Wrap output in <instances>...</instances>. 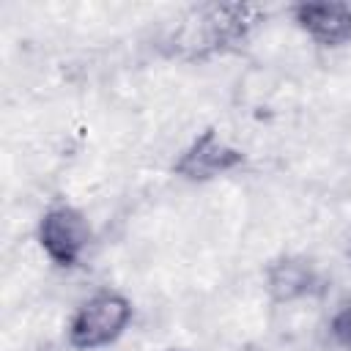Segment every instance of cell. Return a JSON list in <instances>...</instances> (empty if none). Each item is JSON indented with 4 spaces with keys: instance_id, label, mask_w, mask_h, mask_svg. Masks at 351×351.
Here are the masks:
<instances>
[{
    "instance_id": "6da1fadb",
    "label": "cell",
    "mask_w": 351,
    "mask_h": 351,
    "mask_svg": "<svg viewBox=\"0 0 351 351\" xmlns=\"http://www.w3.org/2000/svg\"><path fill=\"white\" fill-rule=\"evenodd\" d=\"M263 19L266 11L261 5H247V3L195 5L181 19V25L167 36V44H173L176 58L208 60L247 44Z\"/></svg>"
},
{
    "instance_id": "7a4b0ae2",
    "label": "cell",
    "mask_w": 351,
    "mask_h": 351,
    "mask_svg": "<svg viewBox=\"0 0 351 351\" xmlns=\"http://www.w3.org/2000/svg\"><path fill=\"white\" fill-rule=\"evenodd\" d=\"M134 321L132 299L118 288H96L77 302L66 321V346L71 351H104L115 346Z\"/></svg>"
},
{
    "instance_id": "3957f363",
    "label": "cell",
    "mask_w": 351,
    "mask_h": 351,
    "mask_svg": "<svg viewBox=\"0 0 351 351\" xmlns=\"http://www.w3.org/2000/svg\"><path fill=\"white\" fill-rule=\"evenodd\" d=\"M96 241V230L90 217L69 203V200H52L36 222V247L47 258L49 266L60 271H74L85 263L90 247Z\"/></svg>"
},
{
    "instance_id": "277c9868",
    "label": "cell",
    "mask_w": 351,
    "mask_h": 351,
    "mask_svg": "<svg viewBox=\"0 0 351 351\" xmlns=\"http://www.w3.org/2000/svg\"><path fill=\"white\" fill-rule=\"evenodd\" d=\"M244 165L247 151L236 145L230 137H225L217 126H206L178 148V154L170 162V176L184 184L203 186L239 173Z\"/></svg>"
},
{
    "instance_id": "5b68a950",
    "label": "cell",
    "mask_w": 351,
    "mask_h": 351,
    "mask_svg": "<svg viewBox=\"0 0 351 351\" xmlns=\"http://www.w3.org/2000/svg\"><path fill=\"white\" fill-rule=\"evenodd\" d=\"M263 293L277 307H293L315 302L329 291V280L321 266L302 252H280L263 263L261 271Z\"/></svg>"
},
{
    "instance_id": "8992f818",
    "label": "cell",
    "mask_w": 351,
    "mask_h": 351,
    "mask_svg": "<svg viewBox=\"0 0 351 351\" xmlns=\"http://www.w3.org/2000/svg\"><path fill=\"white\" fill-rule=\"evenodd\" d=\"M288 19L318 49L335 52L351 44V3L302 0L288 5Z\"/></svg>"
},
{
    "instance_id": "52a82bcc",
    "label": "cell",
    "mask_w": 351,
    "mask_h": 351,
    "mask_svg": "<svg viewBox=\"0 0 351 351\" xmlns=\"http://www.w3.org/2000/svg\"><path fill=\"white\" fill-rule=\"evenodd\" d=\"M326 335H329V340H332L337 348L351 351V296L343 299V302L335 307V313L329 315Z\"/></svg>"
},
{
    "instance_id": "ba28073f",
    "label": "cell",
    "mask_w": 351,
    "mask_h": 351,
    "mask_svg": "<svg viewBox=\"0 0 351 351\" xmlns=\"http://www.w3.org/2000/svg\"><path fill=\"white\" fill-rule=\"evenodd\" d=\"M346 255H348V261H351V239H348V250H346Z\"/></svg>"
},
{
    "instance_id": "9c48e42d",
    "label": "cell",
    "mask_w": 351,
    "mask_h": 351,
    "mask_svg": "<svg viewBox=\"0 0 351 351\" xmlns=\"http://www.w3.org/2000/svg\"><path fill=\"white\" fill-rule=\"evenodd\" d=\"M167 351H189V348H167Z\"/></svg>"
}]
</instances>
